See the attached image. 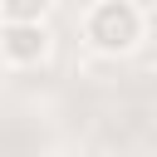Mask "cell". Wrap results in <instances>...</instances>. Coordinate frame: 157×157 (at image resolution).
Listing matches in <instances>:
<instances>
[{
    "label": "cell",
    "mask_w": 157,
    "mask_h": 157,
    "mask_svg": "<svg viewBox=\"0 0 157 157\" xmlns=\"http://www.w3.org/2000/svg\"><path fill=\"white\" fill-rule=\"evenodd\" d=\"M83 44L93 49V54H108V59H118V54H132L137 44H142V34H147V15H142V5L137 0H93L88 10H83Z\"/></svg>",
    "instance_id": "cell-1"
},
{
    "label": "cell",
    "mask_w": 157,
    "mask_h": 157,
    "mask_svg": "<svg viewBox=\"0 0 157 157\" xmlns=\"http://www.w3.org/2000/svg\"><path fill=\"white\" fill-rule=\"evenodd\" d=\"M54 49L44 20H0V59L10 69H34Z\"/></svg>",
    "instance_id": "cell-2"
},
{
    "label": "cell",
    "mask_w": 157,
    "mask_h": 157,
    "mask_svg": "<svg viewBox=\"0 0 157 157\" xmlns=\"http://www.w3.org/2000/svg\"><path fill=\"white\" fill-rule=\"evenodd\" d=\"M54 0H0V20H44Z\"/></svg>",
    "instance_id": "cell-3"
}]
</instances>
